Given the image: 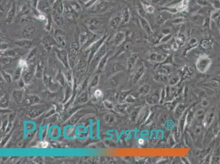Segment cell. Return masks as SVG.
<instances>
[{"label": "cell", "instance_id": "6da1fadb", "mask_svg": "<svg viewBox=\"0 0 220 164\" xmlns=\"http://www.w3.org/2000/svg\"><path fill=\"white\" fill-rule=\"evenodd\" d=\"M102 25L101 20L97 18H92L88 19L86 22V27L93 33L100 31L102 27Z\"/></svg>", "mask_w": 220, "mask_h": 164}, {"label": "cell", "instance_id": "7a4b0ae2", "mask_svg": "<svg viewBox=\"0 0 220 164\" xmlns=\"http://www.w3.org/2000/svg\"><path fill=\"white\" fill-rule=\"evenodd\" d=\"M91 11L95 13H102L107 11L108 8V3L104 1H99L98 0L96 3L91 7Z\"/></svg>", "mask_w": 220, "mask_h": 164}, {"label": "cell", "instance_id": "3957f363", "mask_svg": "<svg viewBox=\"0 0 220 164\" xmlns=\"http://www.w3.org/2000/svg\"><path fill=\"white\" fill-rule=\"evenodd\" d=\"M51 15L55 24L59 26V28L62 30L64 29L65 28V23L63 15L58 13L54 11H51Z\"/></svg>", "mask_w": 220, "mask_h": 164}, {"label": "cell", "instance_id": "277c9868", "mask_svg": "<svg viewBox=\"0 0 220 164\" xmlns=\"http://www.w3.org/2000/svg\"><path fill=\"white\" fill-rule=\"evenodd\" d=\"M64 9L63 12V16L68 19L71 20L73 19L76 13H77L70 6L69 3L66 0H64Z\"/></svg>", "mask_w": 220, "mask_h": 164}, {"label": "cell", "instance_id": "5b68a950", "mask_svg": "<svg viewBox=\"0 0 220 164\" xmlns=\"http://www.w3.org/2000/svg\"><path fill=\"white\" fill-rule=\"evenodd\" d=\"M16 3L13 2L11 4V7L7 12V14L6 16V18H5V23L7 24H10L13 21L16 14Z\"/></svg>", "mask_w": 220, "mask_h": 164}, {"label": "cell", "instance_id": "8992f818", "mask_svg": "<svg viewBox=\"0 0 220 164\" xmlns=\"http://www.w3.org/2000/svg\"><path fill=\"white\" fill-rule=\"evenodd\" d=\"M51 7L49 0H41L39 1L38 9L43 13H51Z\"/></svg>", "mask_w": 220, "mask_h": 164}, {"label": "cell", "instance_id": "52a82bcc", "mask_svg": "<svg viewBox=\"0 0 220 164\" xmlns=\"http://www.w3.org/2000/svg\"><path fill=\"white\" fill-rule=\"evenodd\" d=\"M139 20L141 27L142 29L145 31V33L148 35L152 34L153 33V30L152 29V27H151L150 24L147 20V19H145L143 16H140L139 17Z\"/></svg>", "mask_w": 220, "mask_h": 164}, {"label": "cell", "instance_id": "ba28073f", "mask_svg": "<svg viewBox=\"0 0 220 164\" xmlns=\"http://www.w3.org/2000/svg\"><path fill=\"white\" fill-rule=\"evenodd\" d=\"M37 29L33 25H27L23 29V35L25 37H31L35 35Z\"/></svg>", "mask_w": 220, "mask_h": 164}, {"label": "cell", "instance_id": "9c48e42d", "mask_svg": "<svg viewBox=\"0 0 220 164\" xmlns=\"http://www.w3.org/2000/svg\"><path fill=\"white\" fill-rule=\"evenodd\" d=\"M122 13L117 14L110 20V25L113 29H116L122 23Z\"/></svg>", "mask_w": 220, "mask_h": 164}, {"label": "cell", "instance_id": "30bf717a", "mask_svg": "<svg viewBox=\"0 0 220 164\" xmlns=\"http://www.w3.org/2000/svg\"><path fill=\"white\" fill-rule=\"evenodd\" d=\"M53 11H55L57 13L62 14L64 9V0H57L54 5L52 7Z\"/></svg>", "mask_w": 220, "mask_h": 164}, {"label": "cell", "instance_id": "8fae6325", "mask_svg": "<svg viewBox=\"0 0 220 164\" xmlns=\"http://www.w3.org/2000/svg\"><path fill=\"white\" fill-rule=\"evenodd\" d=\"M122 13V24H126L128 23L130 19V13L129 8L125 7L123 9Z\"/></svg>", "mask_w": 220, "mask_h": 164}, {"label": "cell", "instance_id": "7c38bea8", "mask_svg": "<svg viewBox=\"0 0 220 164\" xmlns=\"http://www.w3.org/2000/svg\"><path fill=\"white\" fill-rule=\"evenodd\" d=\"M66 1L69 3L70 6L73 8V9L77 13L81 12V9H82L81 5L77 0H66Z\"/></svg>", "mask_w": 220, "mask_h": 164}, {"label": "cell", "instance_id": "4fadbf2b", "mask_svg": "<svg viewBox=\"0 0 220 164\" xmlns=\"http://www.w3.org/2000/svg\"><path fill=\"white\" fill-rule=\"evenodd\" d=\"M142 7L144 8L145 13L148 14H153L155 11V8L152 5L148 2H142Z\"/></svg>", "mask_w": 220, "mask_h": 164}, {"label": "cell", "instance_id": "5bb4252c", "mask_svg": "<svg viewBox=\"0 0 220 164\" xmlns=\"http://www.w3.org/2000/svg\"><path fill=\"white\" fill-rule=\"evenodd\" d=\"M46 18H47V20H46L47 22L46 23V30L47 31H50L51 28L52 22H53L51 13L49 14L46 17Z\"/></svg>", "mask_w": 220, "mask_h": 164}, {"label": "cell", "instance_id": "9a60e30c", "mask_svg": "<svg viewBox=\"0 0 220 164\" xmlns=\"http://www.w3.org/2000/svg\"><path fill=\"white\" fill-rule=\"evenodd\" d=\"M125 33L123 31H118V33H116L115 36V40L117 42H121L122 40H124V38H125Z\"/></svg>", "mask_w": 220, "mask_h": 164}, {"label": "cell", "instance_id": "2e32d148", "mask_svg": "<svg viewBox=\"0 0 220 164\" xmlns=\"http://www.w3.org/2000/svg\"><path fill=\"white\" fill-rule=\"evenodd\" d=\"M40 0H30L29 4L32 8V10H38V6Z\"/></svg>", "mask_w": 220, "mask_h": 164}, {"label": "cell", "instance_id": "e0dca14e", "mask_svg": "<svg viewBox=\"0 0 220 164\" xmlns=\"http://www.w3.org/2000/svg\"><path fill=\"white\" fill-rule=\"evenodd\" d=\"M193 21L197 24H203V23L204 22L203 20L202 16L200 15H196L193 16Z\"/></svg>", "mask_w": 220, "mask_h": 164}, {"label": "cell", "instance_id": "ac0fdd59", "mask_svg": "<svg viewBox=\"0 0 220 164\" xmlns=\"http://www.w3.org/2000/svg\"><path fill=\"white\" fill-rule=\"evenodd\" d=\"M29 7L27 5V4H25L22 6V8L20 9V13L22 14L23 16H27V14L29 12Z\"/></svg>", "mask_w": 220, "mask_h": 164}, {"label": "cell", "instance_id": "d6986e66", "mask_svg": "<svg viewBox=\"0 0 220 164\" xmlns=\"http://www.w3.org/2000/svg\"><path fill=\"white\" fill-rule=\"evenodd\" d=\"M210 3L216 10L220 9V0H210Z\"/></svg>", "mask_w": 220, "mask_h": 164}, {"label": "cell", "instance_id": "ffe728a7", "mask_svg": "<svg viewBox=\"0 0 220 164\" xmlns=\"http://www.w3.org/2000/svg\"><path fill=\"white\" fill-rule=\"evenodd\" d=\"M197 4L202 7H207L209 5L210 2L208 0H197Z\"/></svg>", "mask_w": 220, "mask_h": 164}, {"label": "cell", "instance_id": "44dd1931", "mask_svg": "<svg viewBox=\"0 0 220 164\" xmlns=\"http://www.w3.org/2000/svg\"><path fill=\"white\" fill-rule=\"evenodd\" d=\"M184 21H185V19L183 18H177L176 19H173L172 21V23L175 25L180 24L183 23Z\"/></svg>", "mask_w": 220, "mask_h": 164}, {"label": "cell", "instance_id": "7402d4cb", "mask_svg": "<svg viewBox=\"0 0 220 164\" xmlns=\"http://www.w3.org/2000/svg\"><path fill=\"white\" fill-rule=\"evenodd\" d=\"M98 1V0H89L86 3L85 5H86V7L90 8L91 7L96 3Z\"/></svg>", "mask_w": 220, "mask_h": 164}, {"label": "cell", "instance_id": "603a6c76", "mask_svg": "<svg viewBox=\"0 0 220 164\" xmlns=\"http://www.w3.org/2000/svg\"><path fill=\"white\" fill-rule=\"evenodd\" d=\"M19 66H20V67H22V68L27 67V62H26V61H24V60H20V61H19Z\"/></svg>", "mask_w": 220, "mask_h": 164}, {"label": "cell", "instance_id": "cb8c5ba5", "mask_svg": "<svg viewBox=\"0 0 220 164\" xmlns=\"http://www.w3.org/2000/svg\"><path fill=\"white\" fill-rule=\"evenodd\" d=\"M48 145V143L47 142H42L40 143V147L41 148H46L47 146Z\"/></svg>", "mask_w": 220, "mask_h": 164}, {"label": "cell", "instance_id": "d4e9b609", "mask_svg": "<svg viewBox=\"0 0 220 164\" xmlns=\"http://www.w3.org/2000/svg\"><path fill=\"white\" fill-rule=\"evenodd\" d=\"M95 96H97V97H99V96H100L101 95V92H100L99 90H97V91L95 92Z\"/></svg>", "mask_w": 220, "mask_h": 164}, {"label": "cell", "instance_id": "484cf974", "mask_svg": "<svg viewBox=\"0 0 220 164\" xmlns=\"http://www.w3.org/2000/svg\"><path fill=\"white\" fill-rule=\"evenodd\" d=\"M56 1H57V0H49V2H50L51 5V7H53V5H54V3H55Z\"/></svg>", "mask_w": 220, "mask_h": 164}, {"label": "cell", "instance_id": "4316f807", "mask_svg": "<svg viewBox=\"0 0 220 164\" xmlns=\"http://www.w3.org/2000/svg\"><path fill=\"white\" fill-rule=\"evenodd\" d=\"M151 1H152V0H151Z\"/></svg>", "mask_w": 220, "mask_h": 164}]
</instances>
